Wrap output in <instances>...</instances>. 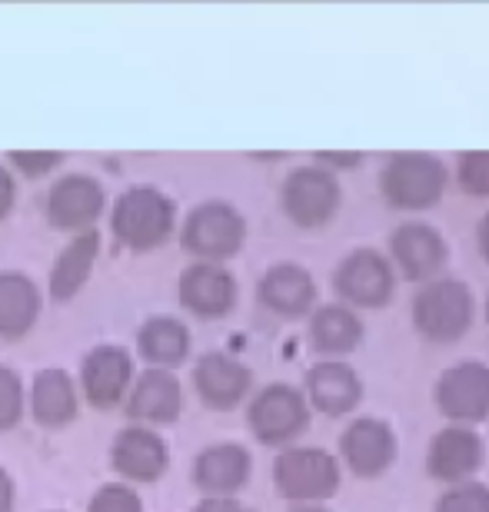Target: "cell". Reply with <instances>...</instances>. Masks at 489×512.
<instances>
[{"mask_svg": "<svg viewBox=\"0 0 489 512\" xmlns=\"http://www.w3.org/2000/svg\"><path fill=\"white\" fill-rule=\"evenodd\" d=\"M140 350L157 366H177L190 350V333L183 323L157 316V320L144 323V330H140Z\"/></svg>", "mask_w": 489, "mask_h": 512, "instance_id": "cell-26", "label": "cell"}, {"mask_svg": "<svg viewBox=\"0 0 489 512\" xmlns=\"http://www.w3.org/2000/svg\"><path fill=\"white\" fill-rule=\"evenodd\" d=\"M40 296L24 273H0V336H24L37 320Z\"/></svg>", "mask_w": 489, "mask_h": 512, "instance_id": "cell-23", "label": "cell"}, {"mask_svg": "<svg viewBox=\"0 0 489 512\" xmlns=\"http://www.w3.org/2000/svg\"><path fill=\"white\" fill-rule=\"evenodd\" d=\"M197 512H250L247 506H240L237 499H227V496H213V499H203L197 506Z\"/></svg>", "mask_w": 489, "mask_h": 512, "instance_id": "cell-32", "label": "cell"}, {"mask_svg": "<svg viewBox=\"0 0 489 512\" xmlns=\"http://www.w3.org/2000/svg\"><path fill=\"white\" fill-rule=\"evenodd\" d=\"M173 230V203L154 187H134L117 200L114 233L127 247L150 250Z\"/></svg>", "mask_w": 489, "mask_h": 512, "instance_id": "cell-4", "label": "cell"}, {"mask_svg": "<svg viewBox=\"0 0 489 512\" xmlns=\"http://www.w3.org/2000/svg\"><path fill=\"white\" fill-rule=\"evenodd\" d=\"M320 160L326 163H340V167H353L360 160V153H320Z\"/></svg>", "mask_w": 489, "mask_h": 512, "instance_id": "cell-35", "label": "cell"}, {"mask_svg": "<svg viewBox=\"0 0 489 512\" xmlns=\"http://www.w3.org/2000/svg\"><path fill=\"white\" fill-rule=\"evenodd\" d=\"M483 463V439L466 426H450L433 439L430 456H426V469L436 479L446 483H460V479L473 476Z\"/></svg>", "mask_w": 489, "mask_h": 512, "instance_id": "cell-11", "label": "cell"}, {"mask_svg": "<svg viewBox=\"0 0 489 512\" xmlns=\"http://www.w3.org/2000/svg\"><path fill=\"white\" fill-rule=\"evenodd\" d=\"M436 406L456 423H480L489 416V366L460 363L436 383Z\"/></svg>", "mask_w": 489, "mask_h": 512, "instance_id": "cell-7", "label": "cell"}, {"mask_svg": "<svg viewBox=\"0 0 489 512\" xmlns=\"http://www.w3.org/2000/svg\"><path fill=\"white\" fill-rule=\"evenodd\" d=\"M10 160H14L24 173H30V177H37V173H47V170L57 167L60 153H24V150H14V153H10Z\"/></svg>", "mask_w": 489, "mask_h": 512, "instance_id": "cell-31", "label": "cell"}, {"mask_svg": "<svg viewBox=\"0 0 489 512\" xmlns=\"http://www.w3.org/2000/svg\"><path fill=\"white\" fill-rule=\"evenodd\" d=\"M260 300L283 316H300L310 310L313 300H317V283H313V276L303 270V266L280 263L263 276Z\"/></svg>", "mask_w": 489, "mask_h": 512, "instance_id": "cell-19", "label": "cell"}, {"mask_svg": "<svg viewBox=\"0 0 489 512\" xmlns=\"http://www.w3.org/2000/svg\"><path fill=\"white\" fill-rule=\"evenodd\" d=\"M336 293L356 306H383L393 296V270L376 250H356L333 276Z\"/></svg>", "mask_w": 489, "mask_h": 512, "instance_id": "cell-9", "label": "cell"}, {"mask_svg": "<svg viewBox=\"0 0 489 512\" xmlns=\"http://www.w3.org/2000/svg\"><path fill=\"white\" fill-rule=\"evenodd\" d=\"M90 512H144V503H140V496L134 489L114 483V486H104L90 499Z\"/></svg>", "mask_w": 489, "mask_h": 512, "instance_id": "cell-30", "label": "cell"}, {"mask_svg": "<svg viewBox=\"0 0 489 512\" xmlns=\"http://www.w3.org/2000/svg\"><path fill=\"white\" fill-rule=\"evenodd\" d=\"M130 356L120 346H97L84 360V393L97 409H110L124 399L130 386Z\"/></svg>", "mask_w": 489, "mask_h": 512, "instance_id": "cell-13", "label": "cell"}, {"mask_svg": "<svg viewBox=\"0 0 489 512\" xmlns=\"http://www.w3.org/2000/svg\"><path fill=\"white\" fill-rule=\"evenodd\" d=\"M413 323L426 340L453 343L473 323V296L460 280H436L416 296Z\"/></svg>", "mask_w": 489, "mask_h": 512, "instance_id": "cell-2", "label": "cell"}, {"mask_svg": "<svg viewBox=\"0 0 489 512\" xmlns=\"http://www.w3.org/2000/svg\"><path fill=\"white\" fill-rule=\"evenodd\" d=\"M197 393L203 396V403L213 409H233L247 396L250 389V370L243 363H237L233 356L210 353L197 363Z\"/></svg>", "mask_w": 489, "mask_h": 512, "instance_id": "cell-14", "label": "cell"}, {"mask_svg": "<svg viewBox=\"0 0 489 512\" xmlns=\"http://www.w3.org/2000/svg\"><path fill=\"white\" fill-rule=\"evenodd\" d=\"M273 479L293 503H320L340 489V466L323 449H287L273 463Z\"/></svg>", "mask_w": 489, "mask_h": 512, "instance_id": "cell-3", "label": "cell"}, {"mask_svg": "<svg viewBox=\"0 0 489 512\" xmlns=\"http://www.w3.org/2000/svg\"><path fill=\"white\" fill-rule=\"evenodd\" d=\"M343 456L356 476H380L396 456V439L380 419H356L343 433Z\"/></svg>", "mask_w": 489, "mask_h": 512, "instance_id": "cell-12", "label": "cell"}, {"mask_svg": "<svg viewBox=\"0 0 489 512\" xmlns=\"http://www.w3.org/2000/svg\"><path fill=\"white\" fill-rule=\"evenodd\" d=\"M336 207H340V187H336L333 173L320 167L293 170L283 183V210L300 227H323Z\"/></svg>", "mask_w": 489, "mask_h": 512, "instance_id": "cell-6", "label": "cell"}, {"mask_svg": "<svg viewBox=\"0 0 489 512\" xmlns=\"http://www.w3.org/2000/svg\"><path fill=\"white\" fill-rule=\"evenodd\" d=\"M460 183H463L466 193L489 197V150L466 153V157L460 160Z\"/></svg>", "mask_w": 489, "mask_h": 512, "instance_id": "cell-29", "label": "cell"}, {"mask_svg": "<svg viewBox=\"0 0 489 512\" xmlns=\"http://www.w3.org/2000/svg\"><path fill=\"white\" fill-rule=\"evenodd\" d=\"M307 389L313 406L326 416H343L360 403L363 386L346 363H320L307 376Z\"/></svg>", "mask_w": 489, "mask_h": 512, "instance_id": "cell-20", "label": "cell"}, {"mask_svg": "<svg viewBox=\"0 0 489 512\" xmlns=\"http://www.w3.org/2000/svg\"><path fill=\"white\" fill-rule=\"evenodd\" d=\"M97 250H100V237L94 230H87L57 256L54 273H50V293H54V300H70L87 283L90 266L97 260Z\"/></svg>", "mask_w": 489, "mask_h": 512, "instance_id": "cell-24", "label": "cell"}, {"mask_svg": "<svg viewBox=\"0 0 489 512\" xmlns=\"http://www.w3.org/2000/svg\"><path fill=\"white\" fill-rule=\"evenodd\" d=\"M30 413L40 426H64L77 416V393L67 373L44 370L37 373L30 389Z\"/></svg>", "mask_w": 489, "mask_h": 512, "instance_id": "cell-22", "label": "cell"}, {"mask_svg": "<svg viewBox=\"0 0 489 512\" xmlns=\"http://www.w3.org/2000/svg\"><path fill=\"white\" fill-rule=\"evenodd\" d=\"M486 320H489V303H486Z\"/></svg>", "mask_w": 489, "mask_h": 512, "instance_id": "cell-38", "label": "cell"}, {"mask_svg": "<svg viewBox=\"0 0 489 512\" xmlns=\"http://www.w3.org/2000/svg\"><path fill=\"white\" fill-rule=\"evenodd\" d=\"M393 260L396 266H403L410 280H430L446 263V243L426 223H403L393 233Z\"/></svg>", "mask_w": 489, "mask_h": 512, "instance_id": "cell-15", "label": "cell"}, {"mask_svg": "<svg viewBox=\"0 0 489 512\" xmlns=\"http://www.w3.org/2000/svg\"><path fill=\"white\" fill-rule=\"evenodd\" d=\"M114 466L127 479H157L167 469V443L147 426H130L114 439Z\"/></svg>", "mask_w": 489, "mask_h": 512, "instance_id": "cell-16", "label": "cell"}, {"mask_svg": "<svg viewBox=\"0 0 489 512\" xmlns=\"http://www.w3.org/2000/svg\"><path fill=\"white\" fill-rule=\"evenodd\" d=\"M310 336L320 353H350L356 350V343L363 340V326L356 320L353 310L333 303L317 310V316H313V323H310Z\"/></svg>", "mask_w": 489, "mask_h": 512, "instance_id": "cell-25", "label": "cell"}, {"mask_svg": "<svg viewBox=\"0 0 489 512\" xmlns=\"http://www.w3.org/2000/svg\"><path fill=\"white\" fill-rule=\"evenodd\" d=\"M293 512H326V509H320V506H303V509H293Z\"/></svg>", "mask_w": 489, "mask_h": 512, "instance_id": "cell-37", "label": "cell"}, {"mask_svg": "<svg viewBox=\"0 0 489 512\" xmlns=\"http://www.w3.org/2000/svg\"><path fill=\"white\" fill-rule=\"evenodd\" d=\"M10 503H14V486H10V476L0 469V512H10Z\"/></svg>", "mask_w": 489, "mask_h": 512, "instance_id": "cell-34", "label": "cell"}, {"mask_svg": "<svg viewBox=\"0 0 489 512\" xmlns=\"http://www.w3.org/2000/svg\"><path fill=\"white\" fill-rule=\"evenodd\" d=\"M480 247H483V256L489 260V213H486V220L480 223Z\"/></svg>", "mask_w": 489, "mask_h": 512, "instance_id": "cell-36", "label": "cell"}, {"mask_svg": "<svg viewBox=\"0 0 489 512\" xmlns=\"http://www.w3.org/2000/svg\"><path fill=\"white\" fill-rule=\"evenodd\" d=\"M127 409L140 423H170L180 416V383L163 370H147L130 393Z\"/></svg>", "mask_w": 489, "mask_h": 512, "instance_id": "cell-21", "label": "cell"}, {"mask_svg": "<svg viewBox=\"0 0 489 512\" xmlns=\"http://www.w3.org/2000/svg\"><path fill=\"white\" fill-rule=\"evenodd\" d=\"M193 476H197V486L207 489V493H213V496L237 493L250 476V453L243 446H233V443L210 446L197 456Z\"/></svg>", "mask_w": 489, "mask_h": 512, "instance_id": "cell-18", "label": "cell"}, {"mask_svg": "<svg viewBox=\"0 0 489 512\" xmlns=\"http://www.w3.org/2000/svg\"><path fill=\"white\" fill-rule=\"evenodd\" d=\"M243 237H247V223L227 203H203L183 227V247L203 260H227L243 247Z\"/></svg>", "mask_w": 489, "mask_h": 512, "instance_id": "cell-5", "label": "cell"}, {"mask_svg": "<svg viewBox=\"0 0 489 512\" xmlns=\"http://www.w3.org/2000/svg\"><path fill=\"white\" fill-rule=\"evenodd\" d=\"M50 220L64 230H80L94 223L104 210V190L90 177H64L50 190Z\"/></svg>", "mask_w": 489, "mask_h": 512, "instance_id": "cell-17", "label": "cell"}, {"mask_svg": "<svg viewBox=\"0 0 489 512\" xmlns=\"http://www.w3.org/2000/svg\"><path fill=\"white\" fill-rule=\"evenodd\" d=\"M10 203H14V180H10V173L0 167V217H7Z\"/></svg>", "mask_w": 489, "mask_h": 512, "instance_id": "cell-33", "label": "cell"}, {"mask_svg": "<svg viewBox=\"0 0 489 512\" xmlns=\"http://www.w3.org/2000/svg\"><path fill=\"white\" fill-rule=\"evenodd\" d=\"M307 399L293 386H267L250 403V426L260 443H287L307 426Z\"/></svg>", "mask_w": 489, "mask_h": 512, "instance_id": "cell-8", "label": "cell"}, {"mask_svg": "<svg viewBox=\"0 0 489 512\" xmlns=\"http://www.w3.org/2000/svg\"><path fill=\"white\" fill-rule=\"evenodd\" d=\"M436 512H489V489L483 483H460L440 496Z\"/></svg>", "mask_w": 489, "mask_h": 512, "instance_id": "cell-27", "label": "cell"}, {"mask_svg": "<svg viewBox=\"0 0 489 512\" xmlns=\"http://www.w3.org/2000/svg\"><path fill=\"white\" fill-rule=\"evenodd\" d=\"M24 416V386L14 370L0 366V429H14Z\"/></svg>", "mask_w": 489, "mask_h": 512, "instance_id": "cell-28", "label": "cell"}, {"mask_svg": "<svg viewBox=\"0 0 489 512\" xmlns=\"http://www.w3.org/2000/svg\"><path fill=\"white\" fill-rule=\"evenodd\" d=\"M180 300L197 316H223L237 303V283L217 263H197L180 276Z\"/></svg>", "mask_w": 489, "mask_h": 512, "instance_id": "cell-10", "label": "cell"}, {"mask_svg": "<svg viewBox=\"0 0 489 512\" xmlns=\"http://www.w3.org/2000/svg\"><path fill=\"white\" fill-rule=\"evenodd\" d=\"M383 197L400 210H426L443 197L446 170L430 153H396L380 173Z\"/></svg>", "mask_w": 489, "mask_h": 512, "instance_id": "cell-1", "label": "cell"}]
</instances>
